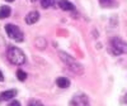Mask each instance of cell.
I'll list each match as a JSON object with an SVG mask.
<instances>
[{
  "mask_svg": "<svg viewBox=\"0 0 127 106\" xmlns=\"http://www.w3.org/2000/svg\"><path fill=\"white\" fill-rule=\"evenodd\" d=\"M59 56H60L61 61L69 67L70 71H72L74 73H76V75H83L84 73V67L76 59H74L70 54H67L65 52H59Z\"/></svg>",
  "mask_w": 127,
  "mask_h": 106,
  "instance_id": "cell-1",
  "label": "cell"
},
{
  "mask_svg": "<svg viewBox=\"0 0 127 106\" xmlns=\"http://www.w3.org/2000/svg\"><path fill=\"white\" fill-rule=\"evenodd\" d=\"M17 77H18L19 81H26V78H27V73H26L24 71H22V70H18V72H17Z\"/></svg>",
  "mask_w": 127,
  "mask_h": 106,
  "instance_id": "cell-12",
  "label": "cell"
},
{
  "mask_svg": "<svg viewBox=\"0 0 127 106\" xmlns=\"http://www.w3.org/2000/svg\"><path fill=\"white\" fill-rule=\"evenodd\" d=\"M111 52L114 56H120L123 53H127V43L121 38L116 37L111 40Z\"/></svg>",
  "mask_w": 127,
  "mask_h": 106,
  "instance_id": "cell-3",
  "label": "cell"
},
{
  "mask_svg": "<svg viewBox=\"0 0 127 106\" xmlns=\"http://www.w3.org/2000/svg\"><path fill=\"white\" fill-rule=\"evenodd\" d=\"M100 4L105 5V6H109V5L113 4V0H100Z\"/></svg>",
  "mask_w": 127,
  "mask_h": 106,
  "instance_id": "cell-13",
  "label": "cell"
},
{
  "mask_svg": "<svg viewBox=\"0 0 127 106\" xmlns=\"http://www.w3.org/2000/svg\"><path fill=\"white\" fill-rule=\"evenodd\" d=\"M71 106H90L89 105V101H88V97L83 93H79V95H75L72 99H71V102H70Z\"/></svg>",
  "mask_w": 127,
  "mask_h": 106,
  "instance_id": "cell-5",
  "label": "cell"
},
{
  "mask_svg": "<svg viewBox=\"0 0 127 106\" xmlns=\"http://www.w3.org/2000/svg\"><path fill=\"white\" fill-rule=\"evenodd\" d=\"M5 32L10 39H13L15 42H23L24 35H23V32L20 30L19 27L14 25V24H6L5 25Z\"/></svg>",
  "mask_w": 127,
  "mask_h": 106,
  "instance_id": "cell-4",
  "label": "cell"
},
{
  "mask_svg": "<svg viewBox=\"0 0 127 106\" xmlns=\"http://www.w3.org/2000/svg\"><path fill=\"white\" fill-rule=\"evenodd\" d=\"M32 1H36V0H32Z\"/></svg>",
  "mask_w": 127,
  "mask_h": 106,
  "instance_id": "cell-19",
  "label": "cell"
},
{
  "mask_svg": "<svg viewBox=\"0 0 127 106\" xmlns=\"http://www.w3.org/2000/svg\"><path fill=\"white\" fill-rule=\"evenodd\" d=\"M3 81H4V76H3L1 71H0V82H3Z\"/></svg>",
  "mask_w": 127,
  "mask_h": 106,
  "instance_id": "cell-16",
  "label": "cell"
},
{
  "mask_svg": "<svg viewBox=\"0 0 127 106\" xmlns=\"http://www.w3.org/2000/svg\"><path fill=\"white\" fill-rule=\"evenodd\" d=\"M10 13H12V9H10V6L8 5H3L1 8H0V19H5L10 15Z\"/></svg>",
  "mask_w": 127,
  "mask_h": 106,
  "instance_id": "cell-10",
  "label": "cell"
},
{
  "mask_svg": "<svg viewBox=\"0 0 127 106\" xmlns=\"http://www.w3.org/2000/svg\"><path fill=\"white\" fill-rule=\"evenodd\" d=\"M59 6H60V9L65 10V12H72V10L75 9L74 4L70 3L69 0H60V1H59Z\"/></svg>",
  "mask_w": 127,
  "mask_h": 106,
  "instance_id": "cell-8",
  "label": "cell"
},
{
  "mask_svg": "<svg viewBox=\"0 0 127 106\" xmlns=\"http://www.w3.org/2000/svg\"><path fill=\"white\" fill-rule=\"evenodd\" d=\"M17 93H18L17 90H8V91H4V92L0 93V100H3V101L12 100L13 97H15Z\"/></svg>",
  "mask_w": 127,
  "mask_h": 106,
  "instance_id": "cell-7",
  "label": "cell"
},
{
  "mask_svg": "<svg viewBox=\"0 0 127 106\" xmlns=\"http://www.w3.org/2000/svg\"><path fill=\"white\" fill-rule=\"evenodd\" d=\"M125 101L127 102V93H126V96H125Z\"/></svg>",
  "mask_w": 127,
  "mask_h": 106,
  "instance_id": "cell-17",
  "label": "cell"
},
{
  "mask_svg": "<svg viewBox=\"0 0 127 106\" xmlns=\"http://www.w3.org/2000/svg\"><path fill=\"white\" fill-rule=\"evenodd\" d=\"M56 85L60 88H67L70 86V80L66 77H59L56 80Z\"/></svg>",
  "mask_w": 127,
  "mask_h": 106,
  "instance_id": "cell-9",
  "label": "cell"
},
{
  "mask_svg": "<svg viewBox=\"0 0 127 106\" xmlns=\"http://www.w3.org/2000/svg\"><path fill=\"white\" fill-rule=\"evenodd\" d=\"M28 106H43V105H42L39 101H31Z\"/></svg>",
  "mask_w": 127,
  "mask_h": 106,
  "instance_id": "cell-14",
  "label": "cell"
},
{
  "mask_svg": "<svg viewBox=\"0 0 127 106\" xmlns=\"http://www.w3.org/2000/svg\"><path fill=\"white\" fill-rule=\"evenodd\" d=\"M38 19H39V13H38V12H31V13H28L27 17H26V23L29 24V25H32V24L37 23Z\"/></svg>",
  "mask_w": 127,
  "mask_h": 106,
  "instance_id": "cell-6",
  "label": "cell"
},
{
  "mask_svg": "<svg viewBox=\"0 0 127 106\" xmlns=\"http://www.w3.org/2000/svg\"><path fill=\"white\" fill-rule=\"evenodd\" d=\"M6 57L9 59L10 63L13 65H17V66H20V65H24L26 63V54L23 53L22 49H19L17 47H13L10 46L8 48V52H6Z\"/></svg>",
  "mask_w": 127,
  "mask_h": 106,
  "instance_id": "cell-2",
  "label": "cell"
},
{
  "mask_svg": "<svg viewBox=\"0 0 127 106\" xmlns=\"http://www.w3.org/2000/svg\"><path fill=\"white\" fill-rule=\"evenodd\" d=\"M8 106H20V104H19V101H17V100H13V101L10 102Z\"/></svg>",
  "mask_w": 127,
  "mask_h": 106,
  "instance_id": "cell-15",
  "label": "cell"
},
{
  "mask_svg": "<svg viewBox=\"0 0 127 106\" xmlns=\"http://www.w3.org/2000/svg\"><path fill=\"white\" fill-rule=\"evenodd\" d=\"M6 1H9V3H12V1H14V0H6Z\"/></svg>",
  "mask_w": 127,
  "mask_h": 106,
  "instance_id": "cell-18",
  "label": "cell"
},
{
  "mask_svg": "<svg viewBox=\"0 0 127 106\" xmlns=\"http://www.w3.org/2000/svg\"><path fill=\"white\" fill-rule=\"evenodd\" d=\"M41 5H42V8L48 9L55 5V0H41Z\"/></svg>",
  "mask_w": 127,
  "mask_h": 106,
  "instance_id": "cell-11",
  "label": "cell"
}]
</instances>
